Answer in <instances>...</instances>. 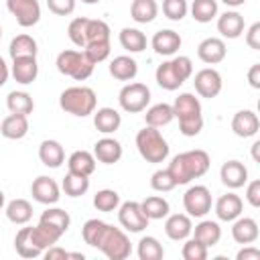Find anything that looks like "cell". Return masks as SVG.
<instances>
[{"label": "cell", "instance_id": "cell-1", "mask_svg": "<svg viewBox=\"0 0 260 260\" xmlns=\"http://www.w3.org/2000/svg\"><path fill=\"white\" fill-rule=\"evenodd\" d=\"M81 236L85 244L98 248L110 260H126L132 252L128 236L120 228H114L102 219H87L81 228Z\"/></svg>", "mask_w": 260, "mask_h": 260}, {"label": "cell", "instance_id": "cell-2", "mask_svg": "<svg viewBox=\"0 0 260 260\" xmlns=\"http://www.w3.org/2000/svg\"><path fill=\"white\" fill-rule=\"evenodd\" d=\"M209 165H211L209 154L201 148H195V150H187V152L173 156L167 169L173 175L177 185H187L189 181L203 177L209 171Z\"/></svg>", "mask_w": 260, "mask_h": 260}, {"label": "cell", "instance_id": "cell-3", "mask_svg": "<svg viewBox=\"0 0 260 260\" xmlns=\"http://www.w3.org/2000/svg\"><path fill=\"white\" fill-rule=\"evenodd\" d=\"M173 114L179 120V130L183 136H197L201 132V104L193 93H179V98L173 104Z\"/></svg>", "mask_w": 260, "mask_h": 260}, {"label": "cell", "instance_id": "cell-4", "mask_svg": "<svg viewBox=\"0 0 260 260\" xmlns=\"http://www.w3.org/2000/svg\"><path fill=\"white\" fill-rule=\"evenodd\" d=\"M191 75H193V63L187 55H179L169 61H162L154 71L156 83L167 91L179 89Z\"/></svg>", "mask_w": 260, "mask_h": 260}, {"label": "cell", "instance_id": "cell-5", "mask_svg": "<svg viewBox=\"0 0 260 260\" xmlns=\"http://www.w3.org/2000/svg\"><path fill=\"white\" fill-rule=\"evenodd\" d=\"M67 35H69L73 45H77L79 49H85L89 43L110 39V26H108V22H104L100 18L79 16V18H73L69 22Z\"/></svg>", "mask_w": 260, "mask_h": 260}, {"label": "cell", "instance_id": "cell-6", "mask_svg": "<svg viewBox=\"0 0 260 260\" xmlns=\"http://www.w3.org/2000/svg\"><path fill=\"white\" fill-rule=\"evenodd\" d=\"M95 104H98L95 91L91 87H85V85L67 87L59 95L61 110H65L71 116H79V118H85V116L93 114L95 112Z\"/></svg>", "mask_w": 260, "mask_h": 260}, {"label": "cell", "instance_id": "cell-7", "mask_svg": "<svg viewBox=\"0 0 260 260\" xmlns=\"http://www.w3.org/2000/svg\"><path fill=\"white\" fill-rule=\"evenodd\" d=\"M55 65L61 75H67L75 81H85L93 73V67H95V63L85 55V51H73V49L61 51L57 55Z\"/></svg>", "mask_w": 260, "mask_h": 260}, {"label": "cell", "instance_id": "cell-8", "mask_svg": "<svg viewBox=\"0 0 260 260\" xmlns=\"http://www.w3.org/2000/svg\"><path fill=\"white\" fill-rule=\"evenodd\" d=\"M136 148L146 162H162L169 156V142L154 126H144L142 130H138Z\"/></svg>", "mask_w": 260, "mask_h": 260}, {"label": "cell", "instance_id": "cell-9", "mask_svg": "<svg viewBox=\"0 0 260 260\" xmlns=\"http://www.w3.org/2000/svg\"><path fill=\"white\" fill-rule=\"evenodd\" d=\"M118 102H120V108L128 114H138L142 110H146L148 102H150V89L146 83H140V81H134V83H128L120 89V95H118Z\"/></svg>", "mask_w": 260, "mask_h": 260}, {"label": "cell", "instance_id": "cell-10", "mask_svg": "<svg viewBox=\"0 0 260 260\" xmlns=\"http://www.w3.org/2000/svg\"><path fill=\"white\" fill-rule=\"evenodd\" d=\"M183 207L189 217H203L211 211V191L205 185H193L183 195Z\"/></svg>", "mask_w": 260, "mask_h": 260}, {"label": "cell", "instance_id": "cell-11", "mask_svg": "<svg viewBox=\"0 0 260 260\" xmlns=\"http://www.w3.org/2000/svg\"><path fill=\"white\" fill-rule=\"evenodd\" d=\"M8 12L16 18V22L24 28L35 26L41 20V4L39 0H6Z\"/></svg>", "mask_w": 260, "mask_h": 260}, {"label": "cell", "instance_id": "cell-12", "mask_svg": "<svg viewBox=\"0 0 260 260\" xmlns=\"http://www.w3.org/2000/svg\"><path fill=\"white\" fill-rule=\"evenodd\" d=\"M118 221H120V225L124 230L136 234V232L146 230L150 219L144 215V211H142V207H140L138 201H126L118 209Z\"/></svg>", "mask_w": 260, "mask_h": 260}, {"label": "cell", "instance_id": "cell-13", "mask_svg": "<svg viewBox=\"0 0 260 260\" xmlns=\"http://www.w3.org/2000/svg\"><path fill=\"white\" fill-rule=\"evenodd\" d=\"M193 85H195V91H197L201 98H209V100H211V98L219 95L223 81H221V75H219L215 69L205 67V69H201V71L195 73Z\"/></svg>", "mask_w": 260, "mask_h": 260}, {"label": "cell", "instance_id": "cell-14", "mask_svg": "<svg viewBox=\"0 0 260 260\" xmlns=\"http://www.w3.org/2000/svg\"><path fill=\"white\" fill-rule=\"evenodd\" d=\"M30 193H32V199L39 201V203H43V205H53L61 197L59 195V185L51 177H45V175H41V177H37L32 181Z\"/></svg>", "mask_w": 260, "mask_h": 260}, {"label": "cell", "instance_id": "cell-15", "mask_svg": "<svg viewBox=\"0 0 260 260\" xmlns=\"http://www.w3.org/2000/svg\"><path fill=\"white\" fill-rule=\"evenodd\" d=\"M28 230H30V240H32V244H35L41 252H45L47 248L55 246V244L61 240V236H63V232H61L59 228H55V225H51V223H47V221H41V219H39V223H37L35 228H28Z\"/></svg>", "mask_w": 260, "mask_h": 260}, {"label": "cell", "instance_id": "cell-16", "mask_svg": "<svg viewBox=\"0 0 260 260\" xmlns=\"http://www.w3.org/2000/svg\"><path fill=\"white\" fill-rule=\"evenodd\" d=\"M219 179L228 189H240L248 181V169L240 160H225L219 169Z\"/></svg>", "mask_w": 260, "mask_h": 260}, {"label": "cell", "instance_id": "cell-17", "mask_svg": "<svg viewBox=\"0 0 260 260\" xmlns=\"http://www.w3.org/2000/svg\"><path fill=\"white\" fill-rule=\"evenodd\" d=\"M197 57L207 65H217L225 59V43L217 37H207L197 45Z\"/></svg>", "mask_w": 260, "mask_h": 260}, {"label": "cell", "instance_id": "cell-18", "mask_svg": "<svg viewBox=\"0 0 260 260\" xmlns=\"http://www.w3.org/2000/svg\"><path fill=\"white\" fill-rule=\"evenodd\" d=\"M232 130L236 136L240 138H250L254 134H258L260 130V120L252 110H240L234 114L232 118Z\"/></svg>", "mask_w": 260, "mask_h": 260}, {"label": "cell", "instance_id": "cell-19", "mask_svg": "<svg viewBox=\"0 0 260 260\" xmlns=\"http://www.w3.org/2000/svg\"><path fill=\"white\" fill-rule=\"evenodd\" d=\"M150 45H152L154 53H158L162 57H171L181 49V37H179V32H175L171 28H162V30L154 32Z\"/></svg>", "mask_w": 260, "mask_h": 260}, {"label": "cell", "instance_id": "cell-20", "mask_svg": "<svg viewBox=\"0 0 260 260\" xmlns=\"http://www.w3.org/2000/svg\"><path fill=\"white\" fill-rule=\"evenodd\" d=\"M93 156H95V160H100L104 165H114L122 158V144L110 136L100 138L93 144Z\"/></svg>", "mask_w": 260, "mask_h": 260}, {"label": "cell", "instance_id": "cell-21", "mask_svg": "<svg viewBox=\"0 0 260 260\" xmlns=\"http://www.w3.org/2000/svg\"><path fill=\"white\" fill-rule=\"evenodd\" d=\"M191 230H193V223H191V217L187 213H173L165 221V234L175 242L187 240Z\"/></svg>", "mask_w": 260, "mask_h": 260}, {"label": "cell", "instance_id": "cell-22", "mask_svg": "<svg viewBox=\"0 0 260 260\" xmlns=\"http://www.w3.org/2000/svg\"><path fill=\"white\" fill-rule=\"evenodd\" d=\"M260 236V230H258V223L256 219L252 217H236L234 219V225H232V238L246 246V244H254Z\"/></svg>", "mask_w": 260, "mask_h": 260}, {"label": "cell", "instance_id": "cell-23", "mask_svg": "<svg viewBox=\"0 0 260 260\" xmlns=\"http://www.w3.org/2000/svg\"><path fill=\"white\" fill-rule=\"evenodd\" d=\"M242 207L244 203L236 193H225L215 201V215L221 221H234L242 215Z\"/></svg>", "mask_w": 260, "mask_h": 260}, {"label": "cell", "instance_id": "cell-24", "mask_svg": "<svg viewBox=\"0 0 260 260\" xmlns=\"http://www.w3.org/2000/svg\"><path fill=\"white\" fill-rule=\"evenodd\" d=\"M39 75V65H37V57H18L12 59V77L14 81L28 85L37 79Z\"/></svg>", "mask_w": 260, "mask_h": 260}, {"label": "cell", "instance_id": "cell-25", "mask_svg": "<svg viewBox=\"0 0 260 260\" xmlns=\"http://www.w3.org/2000/svg\"><path fill=\"white\" fill-rule=\"evenodd\" d=\"M217 30L223 39H238L244 32V16L236 10H228L217 18Z\"/></svg>", "mask_w": 260, "mask_h": 260}, {"label": "cell", "instance_id": "cell-26", "mask_svg": "<svg viewBox=\"0 0 260 260\" xmlns=\"http://www.w3.org/2000/svg\"><path fill=\"white\" fill-rule=\"evenodd\" d=\"M28 132V118L22 114H10L0 124V134L8 140H20Z\"/></svg>", "mask_w": 260, "mask_h": 260}, {"label": "cell", "instance_id": "cell-27", "mask_svg": "<svg viewBox=\"0 0 260 260\" xmlns=\"http://www.w3.org/2000/svg\"><path fill=\"white\" fill-rule=\"evenodd\" d=\"M39 158L49 169H59L65 162V150L57 140H43L39 146Z\"/></svg>", "mask_w": 260, "mask_h": 260}, {"label": "cell", "instance_id": "cell-28", "mask_svg": "<svg viewBox=\"0 0 260 260\" xmlns=\"http://www.w3.org/2000/svg\"><path fill=\"white\" fill-rule=\"evenodd\" d=\"M122 124V116L118 110L114 108H100L98 112H93V126L98 128V132L102 134H112L120 128Z\"/></svg>", "mask_w": 260, "mask_h": 260}, {"label": "cell", "instance_id": "cell-29", "mask_svg": "<svg viewBox=\"0 0 260 260\" xmlns=\"http://www.w3.org/2000/svg\"><path fill=\"white\" fill-rule=\"evenodd\" d=\"M138 73V63L128 55H118L110 63V75L120 81H130Z\"/></svg>", "mask_w": 260, "mask_h": 260}, {"label": "cell", "instance_id": "cell-30", "mask_svg": "<svg viewBox=\"0 0 260 260\" xmlns=\"http://www.w3.org/2000/svg\"><path fill=\"white\" fill-rule=\"evenodd\" d=\"M67 169H69V173L89 177L95 171V156L87 150H75L67 158Z\"/></svg>", "mask_w": 260, "mask_h": 260}, {"label": "cell", "instance_id": "cell-31", "mask_svg": "<svg viewBox=\"0 0 260 260\" xmlns=\"http://www.w3.org/2000/svg\"><path fill=\"white\" fill-rule=\"evenodd\" d=\"M191 232H193V238L199 240V242H201L203 246H207V248L215 246V244L219 242V238H221V228H219V223H217V221H211V219L199 221V223L195 225V230H191Z\"/></svg>", "mask_w": 260, "mask_h": 260}, {"label": "cell", "instance_id": "cell-32", "mask_svg": "<svg viewBox=\"0 0 260 260\" xmlns=\"http://www.w3.org/2000/svg\"><path fill=\"white\" fill-rule=\"evenodd\" d=\"M156 14H158L156 0H132V4H130V16L138 24L152 22L156 18Z\"/></svg>", "mask_w": 260, "mask_h": 260}, {"label": "cell", "instance_id": "cell-33", "mask_svg": "<svg viewBox=\"0 0 260 260\" xmlns=\"http://www.w3.org/2000/svg\"><path fill=\"white\" fill-rule=\"evenodd\" d=\"M173 118H175V114H173V106L171 104H154L144 114L146 126H154V128H162V126L171 124Z\"/></svg>", "mask_w": 260, "mask_h": 260}, {"label": "cell", "instance_id": "cell-34", "mask_svg": "<svg viewBox=\"0 0 260 260\" xmlns=\"http://www.w3.org/2000/svg\"><path fill=\"white\" fill-rule=\"evenodd\" d=\"M6 217L16 225H24L32 217V205L26 199H12L6 205Z\"/></svg>", "mask_w": 260, "mask_h": 260}, {"label": "cell", "instance_id": "cell-35", "mask_svg": "<svg viewBox=\"0 0 260 260\" xmlns=\"http://www.w3.org/2000/svg\"><path fill=\"white\" fill-rule=\"evenodd\" d=\"M37 41L30 37V35H18L10 41V47H8V53L12 59H18V57H37Z\"/></svg>", "mask_w": 260, "mask_h": 260}, {"label": "cell", "instance_id": "cell-36", "mask_svg": "<svg viewBox=\"0 0 260 260\" xmlns=\"http://www.w3.org/2000/svg\"><path fill=\"white\" fill-rule=\"evenodd\" d=\"M6 106L10 110V114H22L28 116L35 110V102L30 98V93L26 91H10L6 98Z\"/></svg>", "mask_w": 260, "mask_h": 260}, {"label": "cell", "instance_id": "cell-37", "mask_svg": "<svg viewBox=\"0 0 260 260\" xmlns=\"http://www.w3.org/2000/svg\"><path fill=\"white\" fill-rule=\"evenodd\" d=\"M120 45L130 53H140L146 49V37L142 30L126 26L120 30Z\"/></svg>", "mask_w": 260, "mask_h": 260}, {"label": "cell", "instance_id": "cell-38", "mask_svg": "<svg viewBox=\"0 0 260 260\" xmlns=\"http://www.w3.org/2000/svg\"><path fill=\"white\" fill-rule=\"evenodd\" d=\"M140 207L144 211V215L148 219H162L169 215V201L165 197H158V195H150L146 197L144 201H140Z\"/></svg>", "mask_w": 260, "mask_h": 260}, {"label": "cell", "instance_id": "cell-39", "mask_svg": "<svg viewBox=\"0 0 260 260\" xmlns=\"http://www.w3.org/2000/svg\"><path fill=\"white\" fill-rule=\"evenodd\" d=\"M191 16L201 24L211 22L217 16V0H193Z\"/></svg>", "mask_w": 260, "mask_h": 260}, {"label": "cell", "instance_id": "cell-40", "mask_svg": "<svg viewBox=\"0 0 260 260\" xmlns=\"http://www.w3.org/2000/svg\"><path fill=\"white\" fill-rule=\"evenodd\" d=\"M61 187H63L65 195H69V197H81V195H85L87 189H89V177L75 175V173H67Z\"/></svg>", "mask_w": 260, "mask_h": 260}, {"label": "cell", "instance_id": "cell-41", "mask_svg": "<svg viewBox=\"0 0 260 260\" xmlns=\"http://www.w3.org/2000/svg\"><path fill=\"white\" fill-rule=\"evenodd\" d=\"M165 256L162 244L154 236H144L138 242V258L140 260H160Z\"/></svg>", "mask_w": 260, "mask_h": 260}, {"label": "cell", "instance_id": "cell-42", "mask_svg": "<svg viewBox=\"0 0 260 260\" xmlns=\"http://www.w3.org/2000/svg\"><path fill=\"white\" fill-rule=\"evenodd\" d=\"M14 248H16V252H18V256H22V258H37V256L43 254V252L32 244V240H30V230H28V228H22V230L16 234V238H14Z\"/></svg>", "mask_w": 260, "mask_h": 260}, {"label": "cell", "instance_id": "cell-43", "mask_svg": "<svg viewBox=\"0 0 260 260\" xmlns=\"http://www.w3.org/2000/svg\"><path fill=\"white\" fill-rule=\"evenodd\" d=\"M93 207L98 211H116L120 207V195L114 191V189H102L93 195Z\"/></svg>", "mask_w": 260, "mask_h": 260}, {"label": "cell", "instance_id": "cell-44", "mask_svg": "<svg viewBox=\"0 0 260 260\" xmlns=\"http://www.w3.org/2000/svg\"><path fill=\"white\" fill-rule=\"evenodd\" d=\"M41 221H47V223L59 228V230L65 234V232L69 230L71 217H69V213H67L65 209H61V207H49L47 211L41 213Z\"/></svg>", "mask_w": 260, "mask_h": 260}, {"label": "cell", "instance_id": "cell-45", "mask_svg": "<svg viewBox=\"0 0 260 260\" xmlns=\"http://www.w3.org/2000/svg\"><path fill=\"white\" fill-rule=\"evenodd\" d=\"M150 187H152L154 191H158V193H167V191L175 189L177 183H175L173 175L169 173V169H158V171H154L152 177H150Z\"/></svg>", "mask_w": 260, "mask_h": 260}, {"label": "cell", "instance_id": "cell-46", "mask_svg": "<svg viewBox=\"0 0 260 260\" xmlns=\"http://www.w3.org/2000/svg\"><path fill=\"white\" fill-rule=\"evenodd\" d=\"M85 55L98 65L102 61H106L110 57V39H104V41H95V43H89L85 49Z\"/></svg>", "mask_w": 260, "mask_h": 260}, {"label": "cell", "instance_id": "cell-47", "mask_svg": "<svg viewBox=\"0 0 260 260\" xmlns=\"http://www.w3.org/2000/svg\"><path fill=\"white\" fill-rule=\"evenodd\" d=\"M187 10V0H162V14L169 20H183Z\"/></svg>", "mask_w": 260, "mask_h": 260}, {"label": "cell", "instance_id": "cell-48", "mask_svg": "<svg viewBox=\"0 0 260 260\" xmlns=\"http://www.w3.org/2000/svg\"><path fill=\"white\" fill-rule=\"evenodd\" d=\"M181 256L185 260H205L207 258V246H203L199 240L191 238L183 244V250H181Z\"/></svg>", "mask_w": 260, "mask_h": 260}, {"label": "cell", "instance_id": "cell-49", "mask_svg": "<svg viewBox=\"0 0 260 260\" xmlns=\"http://www.w3.org/2000/svg\"><path fill=\"white\" fill-rule=\"evenodd\" d=\"M47 6L57 16H69L75 10V0H47Z\"/></svg>", "mask_w": 260, "mask_h": 260}, {"label": "cell", "instance_id": "cell-50", "mask_svg": "<svg viewBox=\"0 0 260 260\" xmlns=\"http://www.w3.org/2000/svg\"><path fill=\"white\" fill-rule=\"evenodd\" d=\"M246 45L254 51H260V22H254L246 32Z\"/></svg>", "mask_w": 260, "mask_h": 260}, {"label": "cell", "instance_id": "cell-51", "mask_svg": "<svg viewBox=\"0 0 260 260\" xmlns=\"http://www.w3.org/2000/svg\"><path fill=\"white\" fill-rule=\"evenodd\" d=\"M246 199L252 207H260V181H252L246 187Z\"/></svg>", "mask_w": 260, "mask_h": 260}, {"label": "cell", "instance_id": "cell-52", "mask_svg": "<svg viewBox=\"0 0 260 260\" xmlns=\"http://www.w3.org/2000/svg\"><path fill=\"white\" fill-rule=\"evenodd\" d=\"M236 258H238V260H260V250L254 248V246H250V244H246V246L238 252Z\"/></svg>", "mask_w": 260, "mask_h": 260}, {"label": "cell", "instance_id": "cell-53", "mask_svg": "<svg viewBox=\"0 0 260 260\" xmlns=\"http://www.w3.org/2000/svg\"><path fill=\"white\" fill-rule=\"evenodd\" d=\"M248 83L254 89H260V63H254L248 71Z\"/></svg>", "mask_w": 260, "mask_h": 260}, {"label": "cell", "instance_id": "cell-54", "mask_svg": "<svg viewBox=\"0 0 260 260\" xmlns=\"http://www.w3.org/2000/svg\"><path fill=\"white\" fill-rule=\"evenodd\" d=\"M43 254H45V258H47V260H55V258H63V260H67V258H69V252H67V250H63V248H57V246L47 248Z\"/></svg>", "mask_w": 260, "mask_h": 260}, {"label": "cell", "instance_id": "cell-55", "mask_svg": "<svg viewBox=\"0 0 260 260\" xmlns=\"http://www.w3.org/2000/svg\"><path fill=\"white\" fill-rule=\"evenodd\" d=\"M8 75H10V71H8V65H6V61L0 57V87L8 81Z\"/></svg>", "mask_w": 260, "mask_h": 260}, {"label": "cell", "instance_id": "cell-56", "mask_svg": "<svg viewBox=\"0 0 260 260\" xmlns=\"http://www.w3.org/2000/svg\"><path fill=\"white\" fill-rule=\"evenodd\" d=\"M258 150H260V142L256 140V142L252 144V158H254L256 162H260V154H258Z\"/></svg>", "mask_w": 260, "mask_h": 260}, {"label": "cell", "instance_id": "cell-57", "mask_svg": "<svg viewBox=\"0 0 260 260\" xmlns=\"http://www.w3.org/2000/svg\"><path fill=\"white\" fill-rule=\"evenodd\" d=\"M225 6H232V8H236V6H242L246 0H221Z\"/></svg>", "mask_w": 260, "mask_h": 260}, {"label": "cell", "instance_id": "cell-58", "mask_svg": "<svg viewBox=\"0 0 260 260\" xmlns=\"http://www.w3.org/2000/svg\"><path fill=\"white\" fill-rule=\"evenodd\" d=\"M83 4H98V2H102V0H81Z\"/></svg>", "mask_w": 260, "mask_h": 260}, {"label": "cell", "instance_id": "cell-59", "mask_svg": "<svg viewBox=\"0 0 260 260\" xmlns=\"http://www.w3.org/2000/svg\"><path fill=\"white\" fill-rule=\"evenodd\" d=\"M2 205H4V193L0 191V209H2Z\"/></svg>", "mask_w": 260, "mask_h": 260}, {"label": "cell", "instance_id": "cell-60", "mask_svg": "<svg viewBox=\"0 0 260 260\" xmlns=\"http://www.w3.org/2000/svg\"><path fill=\"white\" fill-rule=\"evenodd\" d=\"M0 37H2V26H0Z\"/></svg>", "mask_w": 260, "mask_h": 260}]
</instances>
